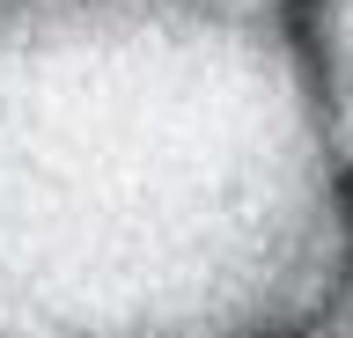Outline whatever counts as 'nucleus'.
Here are the masks:
<instances>
[{
	"mask_svg": "<svg viewBox=\"0 0 353 338\" xmlns=\"http://www.w3.org/2000/svg\"><path fill=\"white\" fill-rule=\"evenodd\" d=\"M346 243L287 0H0V338H287Z\"/></svg>",
	"mask_w": 353,
	"mask_h": 338,
	"instance_id": "obj_1",
	"label": "nucleus"
},
{
	"mask_svg": "<svg viewBox=\"0 0 353 338\" xmlns=\"http://www.w3.org/2000/svg\"><path fill=\"white\" fill-rule=\"evenodd\" d=\"M309 81L324 103L339 177H353V0H309Z\"/></svg>",
	"mask_w": 353,
	"mask_h": 338,
	"instance_id": "obj_2",
	"label": "nucleus"
},
{
	"mask_svg": "<svg viewBox=\"0 0 353 338\" xmlns=\"http://www.w3.org/2000/svg\"><path fill=\"white\" fill-rule=\"evenodd\" d=\"M287 338H353V243H346V257H339V272H331V287L316 294V309Z\"/></svg>",
	"mask_w": 353,
	"mask_h": 338,
	"instance_id": "obj_3",
	"label": "nucleus"
}]
</instances>
